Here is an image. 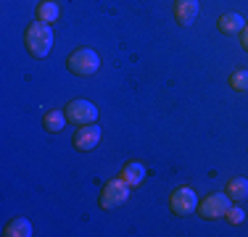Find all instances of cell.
I'll return each mask as SVG.
<instances>
[{
	"label": "cell",
	"mask_w": 248,
	"mask_h": 237,
	"mask_svg": "<svg viewBox=\"0 0 248 237\" xmlns=\"http://www.w3.org/2000/svg\"><path fill=\"white\" fill-rule=\"evenodd\" d=\"M69 118H66V111H45V116H43V127L48 129L50 134H56V132H61L63 129V124H66Z\"/></svg>",
	"instance_id": "obj_12"
},
{
	"label": "cell",
	"mask_w": 248,
	"mask_h": 237,
	"mask_svg": "<svg viewBox=\"0 0 248 237\" xmlns=\"http://www.w3.org/2000/svg\"><path fill=\"white\" fill-rule=\"evenodd\" d=\"M169 208H172L174 216H187V213L198 211V195L193 187H177L169 198Z\"/></svg>",
	"instance_id": "obj_5"
},
{
	"label": "cell",
	"mask_w": 248,
	"mask_h": 237,
	"mask_svg": "<svg viewBox=\"0 0 248 237\" xmlns=\"http://www.w3.org/2000/svg\"><path fill=\"white\" fill-rule=\"evenodd\" d=\"M66 118L77 127H85V124H95L98 121V108L95 103H90V100H82L77 98L72 103L66 105Z\"/></svg>",
	"instance_id": "obj_6"
},
{
	"label": "cell",
	"mask_w": 248,
	"mask_h": 237,
	"mask_svg": "<svg viewBox=\"0 0 248 237\" xmlns=\"http://www.w3.org/2000/svg\"><path fill=\"white\" fill-rule=\"evenodd\" d=\"M224 219H227L230 224H243L246 211L240 208V206H230V208H227V216H224Z\"/></svg>",
	"instance_id": "obj_16"
},
{
	"label": "cell",
	"mask_w": 248,
	"mask_h": 237,
	"mask_svg": "<svg viewBox=\"0 0 248 237\" xmlns=\"http://www.w3.org/2000/svg\"><path fill=\"white\" fill-rule=\"evenodd\" d=\"M129 187L127 182L122 179H111V182H106L103 190H100V198H98V206L103 211H114V208H119V206L127 203V198H129Z\"/></svg>",
	"instance_id": "obj_3"
},
{
	"label": "cell",
	"mask_w": 248,
	"mask_h": 237,
	"mask_svg": "<svg viewBox=\"0 0 248 237\" xmlns=\"http://www.w3.org/2000/svg\"><path fill=\"white\" fill-rule=\"evenodd\" d=\"M230 87L235 92H248V69H238L230 74Z\"/></svg>",
	"instance_id": "obj_15"
},
{
	"label": "cell",
	"mask_w": 248,
	"mask_h": 237,
	"mask_svg": "<svg viewBox=\"0 0 248 237\" xmlns=\"http://www.w3.org/2000/svg\"><path fill=\"white\" fill-rule=\"evenodd\" d=\"M119 177L127 182L129 187H140V185H143V179H145V166L140 163V161H129V163L122 169Z\"/></svg>",
	"instance_id": "obj_9"
},
{
	"label": "cell",
	"mask_w": 248,
	"mask_h": 237,
	"mask_svg": "<svg viewBox=\"0 0 248 237\" xmlns=\"http://www.w3.org/2000/svg\"><path fill=\"white\" fill-rule=\"evenodd\" d=\"M217 27H219L222 34H240L246 27V19L240 14H222L219 21H217Z\"/></svg>",
	"instance_id": "obj_10"
},
{
	"label": "cell",
	"mask_w": 248,
	"mask_h": 237,
	"mask_svg": "<svg viewBox=\"0 0 248 237\" xmlns=\"http://www.w3.org/2000/svg\"><path fill=\"white\" fill-rule=\"evenodd\" d=\"M58 16H61V8H58L56 0H43L37 5V21H45V24H56Z\"/></svg>",
	"instance_id": "obj_13"
},
{
	"label": "cell",
	"mask_w": 248,
	"mask_h": 237,
	"mask_svg": "<svg viewBox=\"0 0 248 237\" xmlns=\"http://www.w3.org/2000/svg\"><path fill=\"white\" fill-rule=\"evenodd\" d=\"M66 69L74 76H93L100 69V56L90 47H77L72 56L66 58Z\"/></svg>",
	"instance_id": "obj_2"
},
{
	"label": "cell",
	"mask_w": 248,
	"mask_h": 237,
	"mask_svg": "<svg viewBox=\"0 0 248 237\" xmlns=\"http://www.w3.org/2000/svg\"><path fill=\"white\" fill-rule=\"evenodd\" d=\"M227 195H230V200H235V203H240V200H246L248 198V179L246 177H232V179L227 182Z\"/></svg>",
	"instance_id": "obj_11"
},
{
	"label": "cell",
	"mask_w": 248,
	"mask_h": 237,
	"mask_svg": "<svg viewBox=\"0 0 248 237\" xmlns=\"http://www.w3.org/2000/svg\"><path fill=\"white\" fill-rule=\"evenodd\" d=\"M98 142H100V127L98 124H85V127L77 129L74 137H72V145L77 148V150H82V153L95 150Z\"/></svg>",
	"instance_id": "obj_7"
},
{
	"label": "cell",
	"mask_w": 248,
	"mask_h": 237,
	"mask_svg": "<svg viewBox=\"0 0 248 237\" xmlns=\"http://www.w3.org/2000/svg\"><path fill=\"white\" fill-rule=\"evenodd\" d=\"M230 208V195L227 193H211L203 200H198V216L206 222H214V219H224Z\"/></svg>",
	"instance_id": "obj_4"
},
{
	"label": "cell",
	"mask_w": 248,
	"mask_h": 237,
	"mask_svg": "<svg viewBox=\"0 0 248 237\" xmlns=\"http://www.w3.org/2000/svg\"><path fill=\"white\" fill-rule=\"evenodd\" d=\"M198 16V0H174V21L180 27H190Z\"/></svg>",
	"instance_id": "obj_8"
},
{
	"label": "cell",
	"mask_w": 248,
	"mask_h": 237,
	"mask_svg": "<svg viewBox=\"0 0 248 237\" xmlns=\"http://www.w3.org/2000/svg\"><path fill=\"white\" fill-rule=\"evenodd\" d=\"M240 45H243V50L248 53V24L243 27V32H240Z\"/></svg>",
	"instance_id": "obj_17"
},
{
	"label": "cell",
	"mask_w": 248,
	"mask_h": 237,
	"mask_svg": "<svg viewBox=\"0 0 248 237\" xmlns=\"http://www.w3.org/2000/svg\"><path fill=\"white\" fill-rule=\"evenodd\" d=\"M24 45L32 58H45L53 47V29L45 21H32L24 32Z\"/></svg>",
	"instance_id": "obj_1"
},
{
	"label": "cell",
	"mask_w": 248,
	"mask_h": 237,
	"mask_svg": "<svg viewBox=\"0 0 248 237\" xmlns=\"http://www.w3.org/2000/svg\"><path fill=\"white\" fill-rule=\"evenodd\" d=\"M3 237H32V224L19 216V219H14V222L5 224Z\"/></svg>",
	"instance_id": "obj_14"
}]
</instances>
